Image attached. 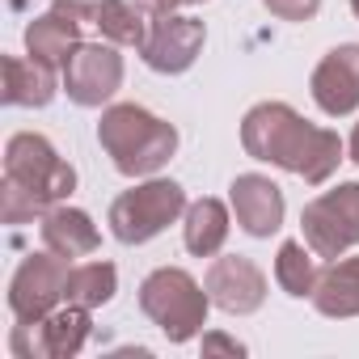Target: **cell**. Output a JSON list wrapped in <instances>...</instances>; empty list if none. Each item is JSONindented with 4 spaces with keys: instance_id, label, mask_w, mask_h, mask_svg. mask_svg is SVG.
I'll list each match as a JSON object with an SVG mask.
<instances>
[{
    "instance_id": "1",
    "label": "cell",
    "mask_w": 359,
    "mask_h": 359,
    "mask_svg": "<svg viewBox=\"0 0 359 359\" xmlns=\"http://www.w3.org/2000/svg\"><path fill=\"white\" fill-rule=\"evenodd\" d=\"M241 148L254 161L287 169L304 177L309 187L330 182V173L342 161V140L330 127L304 123L287 102H258L241 118Z\"/></svg>"
},
{
    "instance_id": "2",
    "label": "cell",
    "mask_w": 359,
    "mask_h": 359,
    "mask_svg": "<svg viewBox=\"0 0 359 359\" xmlns=\"http://www.w3.org/2000/svg\"><path fill=\"white\" fill-rule=\"evenodd\" d=\"M97 144L106 148V156L114 161V169L123 177H152L156 169H165L173 161L177 127L135 102H118V106L102 110Z\"/></svg>"
},
{
    "instance_id": "3",
    "label": "cell",
    "mask_w": 359,
    "mask_h": 359,
    "mask_svg": "<svg viewBox=\"0 0 359 359\" xmlns=\"http://www.w3.org/2000/svg\"><path fill=\"white\" fill-rule=\"evenodd\" d=\"M140 309H144V317L169 342H191L208 325L212 296H208V287H199V279L191 271H182V266H156L140 283Z\"/></svg>"
},
{
    "instance_id": "4",
    "label": "cell",
    "mask_w": 359,
    "mask_h": 359,
    "mask_svg": "<svg viewBox=\"0 0 359 359\" xmlns=\"http://www.w3.org/2000/svg\"><path fill=\"white\" fill-rule=\"evenodd\" d=\"M182 216H187V191L169 177H148L110 203V233L123 245H144Z\"/></svg>"
},
{
    "instance_id": "5",
    "label": "cell",
    "mask_w": 359,
    "mask_h": 359,
    "mask_svg": "<svg viewBox=\"0 0 359 359\" xmlns=\"http://www.w3.org/2000/svg\"><path fill=\"white\" fill-rule=\"evenodd\" d=\"M5 182H18L47 208L68 203L76 191V169L55 152V144L39 131H18L5 144Z\"/></svg>"
},
{
    "instance_id": "6",
    "label": "cell",
    "mask_w": 359,
    "mask_h": 359,
    "mask_svg": "<svg viewBox=\"0 0 359 359\" xmlns=\"http://www.w3.org/2000/svg\"><path fill=\"white\" fill-rule=\"evenodd\" d=\"M300 229H304V245L330 262L342 258L351 245H359V182H342L317 195L313 203H304Z\"/></svg>"
},
{
    "instance_id": "7",
    "label": "cell",
    "mask_w": 359,
    "mask_h": 359,
    "mask_svg": "<svg viewBox=\"0 0 359 359\" xmlns=\"http://www.w3.org/2000/svg\"><path fill=\"white\" fill-rule=\"evenodd\" d=\"M89 330H93L89 309L81 304L51 309L39 321H18L9 334V351L18 359H72L89 342Z\"/></svg>"
},
{
    "instance_id": "8",
    "label": "cell",
    "mask_w": 359,
    "mask_h": 359,
    "mask_svg": "<svg viewBox=\"0 0 359 359\" xmlns=\"http://www.w3.org/2000/svg\"><path fill=\"white\" fill-rule=\"evenodd\" d=\"M68 258L60 254H30L22 258V266L9 279V313L18 321H39L51 309H60L64 292H68Z\"/></svg>"
},
{
    "instance_id": "9",
    "label": "cell",
    "mask_w": 359,
    "mask_h": 359,
    "mask_svg": "<svg viewBox=\"0 0 359 359\" xmlns=\"http://www.w3.org/2000/svg\"><path fill=\"white\" fill-rule=\"evenodd\" d=\"M123 85V55L114 43H81L68 64H64V93L93 110V106H106Z\"/></svg>"
},
{
    "instance_id": "10",
    "label": "cell",
    "mask_w": 359,
    "mask_h": 359,
    "mask_svg": "<svg viewBox=\"0 0 359 359\" xmlns=\"http://www.w3.org/2000/svg\"><path fill=\"white\" fill-rule=\"evenodd\" d=\"M203 287H208L212 304L224 309L229 317H250L266 304V275L254 258H241V254L212 258Z\"/></svg>"
},
{
    "instance_id": "11",
    "label": "cell",
    "mask_w": 359,
    "mask_h": 359,
    "mask_svg": "<svg viewBox=\"0 0 359 359\" xmlns=\"http://www.w3.org/2000/svg\"><path fill=\"white\" fill-rule=\"evenodd\" d=\"M203 43H208V30H203L199 18L165 13V18L152 22V30H148L144 47H140V55H144V64H148L152 72L177 76V72H187V68L199 60Z\"/></svg>"
},
{
    "instance_id": "12",
    "label": "cell",
    "mask_w": 359,
    "mask_h": 359,
    "mask_svg": "<svg viewBox=\"0 0 359 359\" xmlns=\"http://www.w3.org/2000/svg\"><path fill=\"white\" fill-rule=\"evenodd\" d=\"M313 102L321 114L342 118L359 110V43H342L334 51L321 55V64L313 68Z\"/></svg>"
},
{
    "instance_id": "13",
    "label": "cell",
    "mask_w": 359,
    "mask_h": 359,
    "mask_svg": "<svg viewBox=\"0 0 359 359\" xmlns=\"http://www.w3.org/2000/svg\"><path fill=\"white\" fill-rule=\"evenodd\" d=\"M229 208L250 237H271L283 229V191L266 173H237L229 187Z\"/></svg>"
},
{
    "instance_id": "14",
    "label": "cell",
    "mask_w": 359,
    "mask_h": 359,
    "mask_svg": "<svg viewBox=\"0 0 359 359\" xmlns=\"http://www.w3.org/2000/svg\"><path fill=\"white\" fill-rule=\"evenodd\" d=\"M51 9L68 13L81 26H93L114 47H144V39H148L144 13L131 5V0H55Z\"/></svg>"
},
{
    "instance_id": "15",
    "label": "cell",
    "mask_w": 359,
    "mask_h": 359,
    "mask_svg": "<svg viewBox=\"0 0 359 359\" xmlns=\"http://www.w3.org/2000/svg\"><path fill=\"white\" fill-rule=\"evenodd\" d=\"M43 245L51 254H60V258L72 262V258H89L102 245V237H97V224H93L89 212L68 208V203H55L43 216Z\"/></svg>"
},
{
    "instance_id": "16",
    "label": "cell",
    "mask_w": 359,
    "mask_h": 359,
    "mask_svg": "<svg viewBox=\"0 0 359 359\" xmlns=\"http://www.w3.org/2000/svg\"><path fill=\"white\" fill-rule=\"evenodd\" d=\"M81 22H72L68 13H60V9H51V13H43V18H34L30 26H26V51L34 55V60H43V64H51V68H60V64H68V55L81 47Z\"/></svg>"
},
{
    "instance_id": "17",
    "label": "cell",
    "mask_w": 359,
    "mask_h": 359,
    "mask_svg": "<svg viewBox=\"0 0 359 359\" xmlns=\"http://www.w3.org/2000/svg\"><path fill=\"white\" fill-rule=\"evenodd\" d=\"M313 304L321 317H359V258H334L313 292Z\"/></svg>"
},
{
    "instance_id": "18",
    "label": "cell",
    "mask_w": 359,
    "mask_h": 359,
    "mask_svg": "<svg viewBox=\"0 0 359 359\" xmlns=\"http://www.w3.org/2000/svg\"><path fill=\"white\" fill-rule=\"evenodd\" d=\"M55 68L26 55H5V102L9 106H47L55 97Z\"/></svg>"
},
{
    "instance_id": "19",
    "label": "cell",
    "mask_w": 359,
    "mask_h": 359,
    "mask_svg": "<svg viewBox=\"0 0 359 359\" xmlns=\"http://www.w3.org/2000/svg\"><path fill=\"white\" fill-rule=\"evenodd\" d=\"M229 208L220 199H199L182 216V241L195 258H216L229 241Z\"/></svg>"
},
{
    "instance_id": "20",
    "label": "cell",
    "mask_w": 359,
    "mask_h": 359,
    "mask_svg": "<svg viewBox=\"0 0 359 359\" xmlns=\"http://www.w3.org/2000/svg\"><path fill=\"white\" fill-rule=\"evenodd\" d=\"M317 279H321L317 254H313L304 241H283L279 254H275V283H279L287 296H296V300H313Z\"/></svg>"
},
{
    "instance_id": "21",
    "label": "cell",
    "mask_w": 359,
    "mask_h": 359,
    "mask_svg": "<svg viewBox=\"0 0 359 359\" xmlns=\"http://www.w3.org/2000/svg\"><path fill=\"white\" fill-rule=\"evenodd\" d=\"M118 292V271L114 262H81L68 271V292L64 300L68 304H81V309H102L110 304Z\"/></svg>"
},
{
    "instance_id": "22",
    "label": "cell",
    "mask_w": 359,
    "mask_h": 359,
    "mask_svg": "<svg viewBox=\"0 0 359 359\" xmlns=\"http://www.w3.org/2000/svg\"><path fill=\"white\" fill-rule=\"evenodd\" d=\"M51 208L43 203V199H34L30 191H22L18 182H5V187H0V220H5V224H26V220H43Z\"/></svg>"
},
{
    "instance_id": "23",
    "label": "cell",
    "mask_w": 359,
    "mask_h": 359,
    "mask_svg": "<svg viewBox=\"0 0 359 359\" xmlns=\"http://www.w3.org/2000/svg\"><path fill=\"white\" fill-rule=\"evenodd\" d=\"M266 13H275L279 22H313L321 0H262Z\"/></svg>"
},
{
    "instance_id": "24",
    "label": "cell",
    "mask_w": 359,
    "mask_h": 359,
    "mask_svg": "<svg viewBox=\"0 0 359 359\" xmlns=\"http://www.w3.org/2000/svg\"><path fill=\"white\" fill-rule=\"evenodd\" d=\"M131 5H135L140 13H148V18H165V13H173L177 5H187V0H131Z\"/></svg>"
},
{
    "instance_id": "25",
    "label": "cell",
    "mask_w": 359,
    "mask_h": 359,
    "mask_svg": "<svg viewBox=\"0 0 359 359\" xmlns=\"http://www.w3.org/2000/svg\"><path fill=\"white\" fill-rule=\"evenodd\" d=\"M203 351H229V355H245V346L237 338H224V334H203Z\"/></svg>"
},
{
    "instance_id": "26",
    "label": "cell",
    "mask_w": 359,
    "mask_h": 359,
    "mask_svg": "<svg viewBox=\"0 0 359 359\" xmlns=\"http://www.w3.org/2000/svg\"><path fill=\"white\" fill-rule=\"evenodd\" d=\"M346 148H351V161L359 165V123H355V131H351V144H346Z\"/></svg>"
},
{
    "instance_id": "27",
    "label": "cell",
    "mask_w": 359,
    "mask_h": 359,
    "mask_svg": "<svg viewBox=\"0 0 359 359\" xmlns=\"http://www.w3.org/2000/svg\"><path fill=\"white\" fill-rule=\"evenodd\" d=\"M351 13H355V18H359V0H351Z\"/></svg>"
},
{
    "instance_id": "28",
    "label": "cell",
    "mask_w": 359,
    "mask_h": 359,
    "mask_svg": "<svg viewBox=\"0 0 359 359\" xmlns=\"http://www.w3.org/2000/svg\"><path fill=\"white\" fill-rule=\"evenodd\" d=\"M187 5H203V0H187Z\"/></svg>"
}]
</instances>
